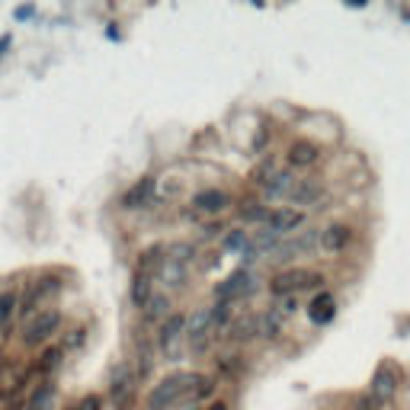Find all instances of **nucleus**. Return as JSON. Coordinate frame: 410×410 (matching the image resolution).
<instances>
[{
    "instance_id": "obj_1",
    "label": "nucleus",
    "mask_w": 410,
    "mask_h": 410,
    "mask_svg": "<svg viewBox=\"0 0 410 410\" xmlns=\"http://www.w3.org/2000/svg\"><path fill=\"white\" fill-rule=\"evenodd\" d=\"M193 375L196 372H173V375L160 378L157 385L151 388L148 394V410H170L173 404H180L189 394V385H193Z\"/></svg>"
},
{
    "instance_id": "obj_2",
    "label": "nucleus",
    "mask_w": 410,
    "mask_h": 410,
    "mask_svg": "<svg viewBox=\"0 0 410 410\" xmlns=\"http://www.w3.org/2000/svg\"><path fill=\"white\" fill-rule=\"evenodd\" d=\"M324 282H327V279L321 276V273H314V269L292 266V269H282V273H276V276H273V282H269V292L276 295V298H295L298 292L318 289V285H324Z\"/></svg>"
},
{
    "instance_id": "obj_3",
    "label": "nucleus",
    "mask_w": 410,
    "mask_h": 410,
    "mask_svg": "<svg viewBox=\"0 0 410 410\" xmlns=\"http://www.w3.org/2000/svg\"><path fill=\"white\" fill-rule=\"evenodd\" d=\"M58 330H61V311H55V308H39L33 318H26L19 340H23V346L35 350V346H45V343H49V340L58 334Z\"/></svg>"
},
{
    "instance_id": "obj_4",
    "label": "nucleus",
    "mask_w": 410,
    "mask_h": 410,
    "mask_svg": "<svg viewBox=\"0 0 410 410\" xmlns=\"http://www.w3.org/2000/svg\"><path fill=\"white\" fill-rule=\"evenodd\" d=\"M135 398H138V372L128 362H122L109 378V404L116 410H132Z\"/></svg>"
},
{
    "instance_id": "obj_5",
    "label": "nucleus",
    "mask_w": 410,
    "mask_h": 410,
    "mask_svg": "<svg viewBox=\"0 0 410 410\" xmlns=\"http://www.w3.org/2000/svg\"><path fill=\"white\" fill-rule=\"evenodd\" d=\"M321 247V228H305V231H295L289 241H279V247L273 250V257L276 263H289V259L295 257H305V253L318 250Z\"/></svg>"
},
{
    "instance_id": "obj_6",
    "label": "nucleus",
    "mask_w": 410,
    "mask_h": 410,
    "mask_svg": "<svg viewBox=\"0 0 410 410\" xmlns=\"http://www.w3.org/2000/svg\"><path fill=\"white\" fill-rule=\"evenodd\" d=\"M250 292H257V279H253V273L241 269V273H234V276H228L225 282L215 285V302L231 305L234 298H244V295H250Z\"/></svg>"
},
{
    "instance_id": "obj_7",
    "label": "nucleus",
    "mask_w": 410,
    "mask_h": 410,
    "mask_svg": "<svg viewBox=\"0 0 410 410\" xmlns=\"http://www.w3.org/2000/svg\"><path fill=\"white\" fill-rule=\"evenodd\" d=\"M302 225H305V212H298V209H273L263 228L273 231V234H279V237H285V234H295Z\"/></svg>"
},
{
    "instance_id": "obj_8",
    "label": "nucleus",
    "mask_w": 410,
    "mask_h": 410,
    "mask_svg": "<svg viewBox=\"0 0 410 410\" xmlns=\"http://www.w3.org/2000/svg\"><path fill=\"white\" fill-rule=\"evenodd\" d=\"M368 394L375 404H391L394 394H398V372H391L388 366H382L372 375V385H368Z\"/></svg>"
},
{
    "instance_id": "obj_9",
    "label": "nucleus",
    "mask_w": 410,
    "mask_h": 410,
    "mask_svg": "<svg viewBox=\"0 0 410 410\" xmlns=\"http://www.w3.org/2000/svg\"><path fill=\"white\" fill-rule=\"evenodd\" d=\"M228 205H231V196L225 189H199L193 196V212H202V215H221Z\"/></svg>"
},
{
    "instance_id": "obj_10",
    "label": "nucleus",
    "mask_w": 410,
    "mask_h": 410,
    "mask_svg": "<svg viewBox=\"0 0 410 410\" xmlns=\"http://www.w3.org/2000/svg\"><path fill=\"white\" fill-rule=\"evenodd\" d=\"M324 196V183L308 176V180H295V186L289 189V202L292 205H314V202Z\"/></svg>"
},
{
    "instance_id": "obj_11",
    "label": "nucleus",
    "mask_w": 410,
    "mask_h": 410,
    "mask_svg": "<svg viewBox=\"0 0 410 410\" xmlns=\"http://www.w3.org/2000/svg\"><path fill=\"white\" fill-rule=\"evenodd\" d=\"M352 244V228L350 225H327L321 231V250L327 253H340Z\"/></svg>"
},
{
    "instance_id": "obj_12",
    "label": "nucleus",
    "mask_w": 410,
    "mask_h": 410,
    "mask_svg": "<svg viewBox=\"0 0 410 410\" xmlns=\"http://www.w3.org/2000/svg\"><path fill=\"white\" fill-rule=\"evenodd\" d=\"M321 157V148L314 142H292L289 144V167L295 170H305V167H314Z\"/></svg>"
},
{
    "instance_id": "obj_13",
    "label": "nucleus",
    "mask_w": 410,
    "mask_h": 410,
    "mask_svg": "<svg viewBox=\"0 0 410 410\" xmlns=\"http://www.w3.org/2000/svg\"><path fill=\"white\" fill-rule=\"evenodd\" d=\"M295 186V176L289 170H273L269 180H259V189L266 199H279V196H289V189Z\"/></svg>"
},
{
    "instance_id": "obj_14",
    "label": "nucleus",
    "mask_w": 410,
    "mask_h": 410,
    "mask_svg": "<svg viewBox=\"0 0 410 410\" xmlns=\"http://www.w3.org/2000/svg\"><path fill=\"white\" fill-rule=\"evenodd\" d=\"M151 196H154V176H144V180H138V183L122 196V209H142V205L151 202Z\"/></svg>"
},
{
    "instance_id": "obj_15",
    "label": "nucleus",
    "mask_w": 410,
    "mask_h": 410,
    "mask_svg": "<svg viewBox=\"0 0 410 410\" xmlns=\"http://www.w3.org/2000/svg\"><path fill=\"white\" fill-rule=\"evenodd\" d=\"M180 336H186V318H183V314H170V318L160 324L157 343L164 346V350H170V346L180 340Z\"/></svg>"
},
{
    "instance_id": "obj_16",
    "label": "nucleus",
    "mask_w": 410,
    "mask_h": 410,
    "mask_svg": "<svg viewBox=\"0 0 410 410\" xmlns=\"http://www.w3.org/2000/svg\"><path fill=\"white\" fill-rule=\"evenodd\" d=\"M157 279L164 285H170V289H183L186 285V266H180V263H173V259H167V257H160Z\"/></svg>"
},
{
    "instance_id": "obj_17",
    "label": "nucleus",
    "mask_w": 410,
    "mask_h": 410,
    "mask_svg": "<svg viewBox=\"0 0 410 410\" xmlns=\"http://www.w3.org/2000/svg\"><path fill=\"white\" fill-rule=\"evenodd\" d=\"M334 314H336V298L327 292L318 295V298L308 305V318L314 321V324H327V321H334Z\"/></svg>"
},
{
    "instance_id": "obj_18",
    "label": "nucleus",
    "mask_w": 410,
    "mask_h": 410,
    "mask_svg": "<svg viewBox=\"0 0 410 410\" xmlns=\"http://www.w3.org/2000/svg\"><path fill=\"white\" fill-rule=\"evenodd\" d=\"M173 311H170V298L167 295H151L148 302H144V321H151V324H157V321H167Z\"/></svg>"
},
{
    "instance_id": "obj_19",
    "label": "nucleus",
    "mask_w": 410,
    "mask_h": 410,
    "mask_svg": "<svg viewBox=\"0 0 410 410\" xmlns=\"http://www.w3.org/2000/svg\"><path fill=\"white\" fill-rule=\"evenodd\" d=\"M269 205H263V202H244L241 209H237V215H241L244 225H266L269 218Z\"/></svg>"
},
{
    "instance_id": "obj_20",
    "label": "nucleus",
    "mask_w": 410,
    "mask_h": 410,
    "mask_svg": "<svg viewBox=\"0 0 410 410\" xmlns=\"http://www.w3.org/2000/svg\"><path fill=\"white\" fill-rule=\"evenodd\" d=\"M253 336H259L257 314H247L244 321H237V324L231 327V343H247V340H253Z\"/></svg>"
},
{
    "instance_id": "obj_21",
    "label": "nucleus",
    "mask_w": 410,
    "mask_h": 410,
    "mask_svg": "<svg viewBox=\"0 0 410 410\" xmlns=\"http://www.w3.org/2000/svg\"><path fill=\"white\" fill-rule=\"evenodd\" d=\"M151 276H148V273H138V276H135V282H132V302L138 305V308H144V302H148V298H151Z\"/></svg>"
},
{
    "instance_id": "obj_22",
    "label": "nucleus",
    "mask_w": 410,
    "mask_h": 410,
    "mask_svg": "<svg viewBox=\"0 0 410 410\" xmlns=\"http://www.w3.org/2000/svg\"><path fill=\"white\" fill-rule=\"evenodd\" d=\"M55 398H58V394H55V385L45 382V385H39V391L33 394L29 410H51V407H55Z\"/></svg>"
},
{
    "instance_id": "obj_23",
    "label": "nucleus",
    "mask_w": 410,
    "mask_h": 410,
    "mask_svg": "<svg viewBox=\"0 0 410 410\" xmlns=\"http://www.w3.org/2000/svg\"><path fill=\"white\" fill-rule=\"evenodd\" d=\"M257 327H259V336H276L279 327H282V314H279V311L257 314Z\"/></svg>"
},
{
    "instance_id": "obj_24",
    "label": "nucleus",
    "mask_w": 410,
    "mask_h": 410,
    "mask_svg": "<svg viewBox=\"0 0 410 410\" xmlns=\"http://www.w3.org/2000/svg\"><path fill=\"white\" fill-rule=\"evenodd\" d=\"M61 356H65V346H49V350L39 356V372H42V375H51V372L61 366Z\"/></svg>"
},
{
    "instance_id": "obj_25",
    "label": "nucleus",
    "mask_w": 410,
    "mask_h": 410,
    "mask_svg": "<svg viewBox=\"0 0 410 410\" xmlns=\"http://www.w3.org/2000/svg\"><path fill=\"white\" fill-rule=\"evenodd\" d=\"M167 259H173V263L186 266L189 259H196V247H193V244H170V247H167Z\"/></svg>"
},
{
    "instance_id": "obj_26",
    "label": "nucleus",
    "mask_w": 410,
    "mask_h": 410,
    "mask_svg": "<svg viewBox=\"0 0 410 410\" xmlns=\"http://www.w3.org/2000/svg\"><path fill=\"white\" fill-rule=\"evenodd\" d=\"M19 308V295L17 292H0V327L13 318V311Z\"/></svg>"
},
{
    "instance_id": "obj_27",
    "label": "nucleus",
    "mask_w": 410,
    "mask_h": 410,
    "mask_svg": "<svg viewBox=\"0 0 410 410\" xmlns=\"http://www.w3.org/2000/svg\"><path fill=\"white\" fill-rule=\"evenodd\" d=\"M247 244H250V234L247 231H231V234L225 237V247L228 250H247Z\"/></svg>"
},
{
    "instance_id": "obj_28",
    "label": "nucleus",
    "mask_w": 410,
    "mask_h": 410,
    "mask_svg": "<svg viewBox=\"0 0 410 410\" xmlns=\"http://www.w3.org/2000/svg\"><path fill=\"white\" fill-rule=\"evenodd\" d=\"M100 398H96V394H90V398H84V401L77 404V410H100Z\"/></svg>"
},
{
    "instance_id": "obj_29",
    "label": "nucleus",
    "mask_w": 410,
    "mask_h": 410,
    "mask_svg": "<svg viewBox=\"0 0 410 410\" xmlns=\"http://www.w3.org/2000/svg\"><path fill=\"white\" fill-rule=\"evenodd\" d=\"M33 13H35V7H19L17 10V19H29Z\"/></svg>"
},
{
    "instance_id": "obj_30",
    "label": "nucleus",
    "mask_w": 410,
    "mask_h": 410,
    "mask_svg": "<svg viewBox=\"0 0 410 410\" xmlns=\"http://www.w3.org/2000/svg\"><path fill=\"white\" fill-rule=\"evenodd\" d=\"M10 45V35H3V39H0V58H3V49H7Z\"/></svg>"
},
{
    "instance_id": "obj_31",
    "label": "nucleus",
    "mask_w": 410,
    "mask_h": 410,
    "mask_svg": "<svg viewBox=\"0 0 410 410\" xmlns=\"http://www.w3.org/2000/svg\"><path fill=\"white\" fill-rule=\"evenodd\" d=\"M209 410H228V404H221V401H218V404H212Z\"/></svg>"
},
{
    "instance_id": "obj_32",
    "label": "nucleus",
    "mask_w": 410,
    "mask_h": 410,
    "mask_svg": "<svg viewBox=\"0 0 410 410\" xmlns=\"http://www.w3.org/2000/svg\"><path fill=\"white\" fill-rule=\"evenodd\" d=\"M0 368H3V356H0Z\"/></svg>"
},
{
    "instance_id": "obj_33",
    "label": "nucleus",
    "mask_w": 410,
    "mask_h": 410,
    "mask_svg": "<svg viewBox=\"0 0 410 410\" xmlns=\"http://www.w3.org/2000/svg\"><path fill=\"white\" fill-rule=\"evenodd\" d=\"M71 410H77V407H71Z\"/></svg>"
}]
</instances>
